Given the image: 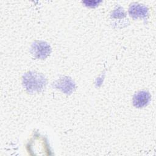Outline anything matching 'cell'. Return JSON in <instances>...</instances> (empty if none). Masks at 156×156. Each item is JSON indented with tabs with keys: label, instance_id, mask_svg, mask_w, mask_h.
I'll return each mask as SVG.
<instances>
[{
	"label": "cell",
	"instance_id": "277c9868",
	"mask_svg": "<svg viewBox=\"0 0 156 156\" xmlns=\"http://www.w3.org/2000/svg\"><path fill=\"white\" fill-rule=\"evenodd\" d=\"M151 99V95L148 91H140L133 97V104L136 108H141L147 105Z\"/></svg>",
	"mask_w": 156,
	"mask_h": 156
},
{
	"label": "cell",
	"instance_id": "52a82bcc",
	"mask_svg": "<svg viewBox=\"0 0 156 156\" xmlns=\"http://www.w3.org/2000/svg\"><path fill=\"white\" fill-rule=\"evenodd\" d=\"M101 1H83V2L87 6L90 7H94L97 6Z\"/></svg>",
	"mask_w": 156,
	"mask_h": 156
},
{
	"label": "cell",
	"instance_id": "5b68a950",
	"mask_svg": "<svg viewBox=\"0 0 156 156\" xmlns=\"http://www.w3.org/2000/svg\"><path fill=\"white\" fill-rule=\"evenodd\" d=\"M129 13L130 15L133 18H146L148 14L147 8L142 5L138 4H133L129 7Z\"/></svg>",
	"mask_w": 156,
	"mask_h": 156
},
{
	"label": "cell",
	"instance_id": "7a4b0ae2",
	"mask_svg": "<svg viewBox=\"0 0 156 156\" xmlns=\"http://www.w3.org/2000/svg\"><path fill=\"white\" fill-rule=\"evenodd\" d=\"M30 51L34 57L38 59H44L49 55L51 48L46 42L37 41L32 43Z\"/></svg>",
	"mask_w": 156,
	"mask_h": 156
},
{
	"label": "cell",
	"instance_id": "6da1fadb",
	"mask_svg": "<svg viewBox=\"0 0 156 156\" xmlns=\"http://www.w3.org/2000/svg\"><path fill=\"white\" fill-rule=\"evenodd\" d=\"M46 80L43 75L35 72H27L23 75L24 87L29 93L40 92L45 87Z\"/></svg>",
	"mask_w": 156,
	"mask_h": 156
},
{
	"label": "cell",
	"instance_id": "3957f363",
	"mask_svg": "<svg viewBox=\"0 0 156 156\" xmlns=\"http://www.w3.org/2000/svg\"><path fill=\"white\" fill-rule=\"evenodd\" d=\"M54 87L66 94H71L75 88V83L70 77H63L54 82Z\"/></svg>",
	"mask_w": 156,
	"mask_h": 156
},
{
	"label": "cell",
	"instance_id": "8992f818",
	"mask_svg": "<svg viewBox=\"0 0 156 156\" xmlns=\"http://www.w3.org/2000/svg\"><path fill=\"white\" fill-rule=\"evenodd\" d=\"M125 13L124 12L123 10V9L121 7L117 8V9H115V10L113 12V13H112V16L113 18H123L124 17Z\"/></svg>",
	"mask_w": 156,
	"mask_h": 156
}]
</instances>
